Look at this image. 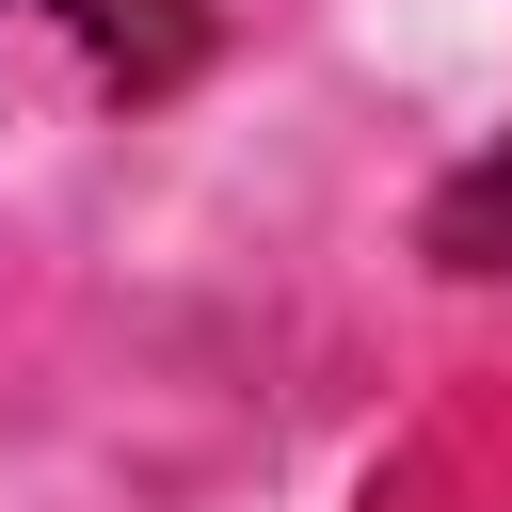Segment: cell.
<instances>
[{
    "mask_svg": "<svg viewBox=\"0 0 512 512\" xmlns=\"http://www.w3.org/2000/svg\"><path fill=\"white\" fill-rule=\"evenodd\" d=\"M64 16L96 32L112 80H176V64H192V16H176V0H64Z\"/></svg>",
    "mask_w": 512,
    "mask_h": 512,
    "instance_id": "6da1fadb",
    "label": "cell"
}]
</instances>
